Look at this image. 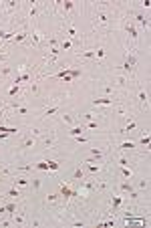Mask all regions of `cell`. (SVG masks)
I'll use <instances>...</instances> for the list:
<instances>
[{
    "instance_id": "50",
    "label": "cell",
    "mask_w": 151,
    "mask_h": 228,
    "mask_svg": "<svg viewBox=\"0 0 151 228\" xmlns=\"http://www.w3.org/2000/svg\"><path fill=\"white\" fill-rule=\"evenodd\" d=\"M6 59H8V55H6V53H0V61H6Z\"/></svg>"
},
{
    "instance_id": "32",
    "label": "cell",
    "mask_w": 151,
    "mask_h": 228,
    "mask_svg": "<svg viewBox=\"0 0 151 228\" xmlns=\"http://www.w3.org/2000/svg\"><path fill=\"white\" fill-rule=\"evenodd\" d=\"M71 46H73V41H71V38H64V41L63 42H60V49H71Z\"/></svg>"
},
{
    "instance_id": "49",
    "label": "cell",
    "mask_w": 151,
    "mask_h": 228,
    "mask_svg": "<svg viewBox=\"0 0 151 228\" xmlns=\"http://www.w3.org/2000/svg\"><path fill=\"white\" fill-rule=\"evenodd\" d=\"M83 117H85V119H89V121H93V117H95V115H93V113H85Z\"/></svg>"
},
{
    "instance_id": "16",
    "label": "cell",
    "mask_w": 151,
    "mask_h": 228,
    "mask_svg": "<svg viewBox=\"0 0 151 228\" xmlns=\"http://www.w3.org/2000/svg\"><path fill=\"white\" fill-rule=\"evenodd\" d=\"M20 8V2H14V0H10V2H6V10L8 12H14Z\"/></svg>"
},
{
    "instance_id": "6",
    "label": "cell",
    "mask_w": 151,
    "mask_h": 228,
    "mask_svg": "<svg viewBox=\"0 0 151 228\" xmlns=\"http://www.w3.org/2000/svg\"><path fill=\"white\" fill-rule=\"evenodd\" d=\"M30 36H32V45H34V46H38V45H40V41H42V34H40V31H38L36 27L32 28V34H30Z\"/></svg>"
},
{
    "instance_id": "28",
    "label": "cell",
    "mask_w": 151,
    "mask_h": 228,
    "mask_svg": "<svg viewBox=\"0 0 151 228\" xmlns=\"http://www.w3.org/2000/svg\"><path fill=\"white\" fill-rule=\"evenodd\" d=\"M135 127H137V123H135V121H129L127 125L123 127V131H121V133H127V131H133V129H135Z\"/></svg>"
},
{
    "instance_id": "27",
    "label": "cell",
    "mask_w": 151,
    "mask_h": 228,
    "mask_svg": "<svg viewBox=\"0 0 151 228\" xmlns=\"http://www.w3.org/2000/svg\"><path fill=\"white\" fill-rule=\"evenodd\" d=\"M10 73H12V67H6V65L0 67V77H8Z\"/></svg>"
},
{
    "instance_id": "26",
    "label": "cell",
    "mask_w": 151,
    "mask_h": 228,
    "mask_svg": "<svg viewBox=\"0 0 151 228\" xmlns=\"http://www.w3.org/2000/svg\"><path fill=\"white\" fill-rule=\"evenodd\" d=\"M91 158H95V160H99V158H103V152L97 148H91Z\"/></svg>"
},
{
    "instance_id": "5",
    "label": "cell",
    "mask_w": 151,
    "mask_h": 228,
    "mask_svg": "<svg viewBox=\"0 0 151 228\" xmlns=\"http://www.w3.org/2000/svg\"><path fill=\"white\" fill-rule=\"evenodd\" d=\"M135 20H137V22H139L143 28H149V18H147L145 14H141V12H135Z\"/></svg>"
},
{
    "instance_id": "40",
    "label": "cell",
    "mask_w": 151,
    "mask_h": 228,
    "mask_svg": "<svg viewBox=\"0 0 151 228\" xmlns=\"http://www.w3.org/2000/svg\"><path fill=\"white\" fill-rule=\"evenodd\" d=\"M14 210H16V204H6V212L8 214H14Z\"/></svg>"
},
{
    "instance_id": "23",
    "label": "cell",
    "mask_w": 151,
    "mask_h": 228,
    "mask_svg": "<svg viewBox=\"0 0 151 228\" xmlns=\"http://www.w3.org/2000/svg\"><path fill=\"white\" fill-rule=\"evenodd\" d=\"M121 204H123V198H121V196H115V198H113V208H111V212H115V210H117Z\"/></svg>"
},
{
    "instance_id": "13",
    "label": "cell",
    "mask_w": 151,
    "mask_h": 228,
    "mask_svg": "<svg viewBox=\"0 0 151 228\" xmlns=\"http://www.w3.org/2000/svg\"><path fill=\"white\" fill-rule=\"evenodd\" d=\"M54 143H57V139H54V135H49L45 137V149H53Z\"/></svg>"
},
{
    "instance_id": "14",
    "label": "cell",
    "mask_w": 151,
    "mask_h": 228,
    "mask_svg": "<svg viewBox=\"0 0 151 228\" xmlns=\"http://www.w3.org/2000/svg\"><path fill=\"white\" fill-rule=\"evenodd\" d=\"M20 107V101H14V99H8V103H6V109H10V111H14L16 113V109Z\"/></svg>"
},
{
    "instance_id": "47",
    "label": "cell",
    "mask_w": 151,
    "mask_h": 228,
    "mask_svg": "<svg viewBox=\"0 0 151 228\" xmlns=\"http://www.w3.org/2000/svg\"><path fill=\"white\" fill-rule=\"evenodd\" d=\"M139 141H141V145H147V143H149V135H143Z\"/></svg>"
},
{
    "instance_id": "35",
    "label": "cell",
    "mask_w": 151,
    "mask_h": 228,
    "mask_svg": "<svg viewBox=\"0 0 151 228\" xmlns=\"http://www.w3.org/2000/svg\"><path fill=\"white\" fill-rule=\"evenodd\" d=\"M30 93H34V95L38 93V83L36 81H30Z\"/></svg>"
},
{
    "instance_id": "1",
    "label": "cell",
    "mask_w": 151,
    "mask_h": 228,
    "mask_svg": "<svg viewBox=\"0 0 151 228\" xmlns=\"http://www.w3.org/2000/svg\"><path fill=\"white\" fill-rule=\"evenodd\" d=\"M111 22V14L107 10H99V12H95V16H93V27L95 28H99V27H107V24Z\"/></svg>"
},
{
    "instance_id": "51",
    "label": "cell",
    "mask_w": 151,
    "mask_h": 228,
    "mask_svg": "<svg viewBox=\"0 0 151 228\" xmlns=\"http://www.w3.org/2000/svg\"><path fill=\"white\" fill-rule=\"evenodd\" d=\"M6 212V206H0V214H4Z\"/></svg>"
},
{
    "instance_id": "2",
    "label": "cell",
    "mask_w": 151,
    "mask_h": 228,
    "mask_svg": "<svg viewBox=\"0 0 151 228\" xmlns=\"http://www.w3.org/2000/svg\"><path fill=\"white\" fill-rule=\"evenodd\" d=\"M125 31H127V34L133 38V41H137L139 38V32H137V28H135V24L129 20V22H125Z\"/></svg>"
},
{
    "instance_id": "30",
    "label": "cell",
    "mask_w": 151,
    "mask_h": 228,
    "mask_svg": "<svg viewBox=\"0 0 151 228\" xmlns=\"http://www.w3.org/2000/svg\"><path fill=\"white\" fill-rule=\"evenodd\" d=\"M135 148V143H133V141H123V143L119 145V149H133Z\"/></svg>"
},
{
    "instance_id": "12",
    "label": "cell",
    "mask_w": 151,
    "mask_h": 228,
    "mask_svg": "<svg viewBox=\"0 0 151 228\" xmlns=\"http://www.w3.org/2000/svg\"><path fill=\"white\" fill-rule=\"evenodd\" d=\"M34 143H36V141H34V137L30 135V137H26V139L20 143V148H22V149H30V148H34Z\"/></svg>"
},
{
    "instance_id": "42",
    "label": "cell",
    "mask_w": 151,
    "mask_h": 228,
    "mask_svg": "<svg viewBox=\"0 0 151 228\" xmlns=\"http://www.w3.org/2000/svg\"><path fill=\"white\" fill-rule=\"evenodd\" d=\"M30 135H40V127H30Z\"/></svg>"
},
{
    "instance_id": "37",
    "label": "cell",
    "mask_w": 151,
    "mask_h": 228,
    "mask_svg": "<svg viewBox=\"0 0 151 228\" xmlns=\"http://www.w3.org/2000/svg\"><path fill=\"white\" fill-rule=\"evenodd\" d=\"M85 129H99V125H97V121H89L87 125H85Z\"/></svg>"
},
{
    "instance_id": "38",
    "label": "cell",
    "mask_w": 151,
    "mask_h": 228,
    "mask_svg": "<svg viewBox=\"0 0 151 228\" xmlns=\"http://www.w3.org/2000/svg\"><path fill=\"white\" fill-rule=\"evenodd\" d=\"M49 170H59V162L49 160Z\"/></svg>"
},
{
    "instance_id": "25",
    "label": "cell",
    "mask_w": 151,
    "mask_h": 228,
    "mask_svg": "<svg viewBox=\"0 0 151 228\" xmlns=\"http://www.w3.org/2000/svg\"><path fill=\"white\" fill-rule=\"evenodd\" d=\"M103 91L107 93V97H111L115 93V85H103Z\"/></svg>"
},
{
    "instance_id": "10",
    "label": "cell",
    "mask_w": 151,
    "mask_h": 228,
    "mask_svg": "<svg viewBox=\"0 0 151 228\" xmlns=\"http://www.w3.org/2000/svg\"><path fill=\"white\" fill-rule=\"evenodd\" d=\"M20 93V85H16V83H12L10 85V89H8V99H14L16 95Z\"/></svg>"
},
{
    "instance_id": "31",
    "label": "cell",
    "mask_w": 151,
    "mask_h": 228,
    "mask_svg": "<svg viewBox=\"0 0 151 228\" xmlns=\"http://www.w3.org/2000/svg\"><path fill=\"white\" fill-rule=\"evenodd\" d=\"M87 170L91 172V174H97V172L101 170V167H99V166H95V162H91V163H87Z\"/></svg>"
},
{
    "instance_id": "9",
    "label": "cell",
    "mask_w": 151,
    "mask_h": 228,
    "mask_svg": "<svg viewBox=\"0 0 151 228\" xmlns=\"http://www.w3.org/2000/svg\"><path fill=\"white\" fill-rule=\"evenodd\" d=\"M60 194L64 196V200H68V198H71V196H75V192L71 190V186H67V184H63V186H60Z\"/></svg>"
},
{
    "instance_id": "8",
    "label": "cell",
    "mask_w": 151,
    "mask_h": 228,
    "mask_svg": "<svg viewBox=\"0 0 151 228\" xmlns=\"http://www.w3.org/2000/svg\"><path fill=\"white\" fill-rule=\"evenodd\" d=\"M93 103L95 105H113V99L111 97H97V99H93Z\"/></svg>"
},
{
    "instance_id": "45",
    "label": "cell",
    "mask_w": 151,
    "mask_h": 228,
    "mask_svg": "<svg viewBox=\"0 0 151 228\" xmlns=\"http://www.w3.org/2000/svg\"><path fill=\"white\" fill-rule=\"evenodd\" d=\"M57 111H59V105H57V107H50V109H46L45 115H53V113H57Z\"/></svg>"
},
{
    "instance_id": "4",
    "label": "cell",
    "mask_w": 151,
    "mask_h": 228,
    "mask_svg": "<svg viewBox=\"0 0 151 228\" xmlns=\"http://www.w3.org/2000/svg\"><path fill=\"white\" fill-rule=\"evenodd\" d=\"M115 83H117L121 89H125V87H127V83H129V77L123 75V73H119V75L115 77Z\"/></svg>"
},
{
    "instance_id": "22",
    "label": "cell",
    "mask_w": 151,
    "mask_h": 228,
    "mask_svg": "<svg viewBox=\"0 0 151 228\" xmlns=\"http://www.w3.org/2000/svg\"><path fill=\"white\" fill-rule=\"evenodd\" d=\"M36 14H38V2H32V6H30V10H28V16L34 18Z\"/></svg>"
},
{
    "instance_id": "11",
    "label": "cell",
    "mask_w": 151,
    "mask_h": 228,
    "mask_svg": "<svg viewBox=\"0 0 151 228\" xmlns=\"http://www.w3.org/2000/svg\"><path fill=\"white\" fill-rule=\"evenodd\" d=\"M115 115L117 117H129V111L125 105H117V109H115Z\"/></svg>"
},
{
    "instance_id": "34",
    "label": "cell",
    "mask_w": 151,
    "mask_h": 228,
    "mask_svg": "<svg viewBox=\"0 0 151 228\" xmlns=\"http://www.w3.org/2000/svg\"><path fill=\"white\" fill-rule=\"evenodd\" d=\"M36 170H45V172H49V162H40V163H36Z\"/></svg>"
},
{
    "instance_id": "36",
    "label": "cell",
    "mask_w": 151,
    "mask_h": 228,
    "mask_svg": "<svg viewBox=\"0 0 151 228\" xmlns=\"http://www.w3.org/2000/svg\"><path fill=\"white\" fill-rule=\"evenodd\" d=\"M127 166H129V160L121 156V158H119V167H127Z\"/></svg>"
},
{
    "instance_id": "48",
    "label": "cell",
    "mask_w": 151,
    "mask_h": 228,
    "mask_svg": "<svg viewBox=\"0 0 151 228\" xmlns=\"http://www.w3.org/2000/svg\"><path fill=\"white\" fill-rule=\"evenodd\" d=\"M71 224H73V226H75V228H83V222H81V220H73V222H71Z\"/></svg>"
},
{
    "instance_id": "44",
    "label": "cell",
    "mask_w": 151,
    "mask_h": 228,
    "mask_svg": "<svg viewBox=\"0 0 151 228\" xmlns=\"http://www.w3.org/2000/svg\"><path fill=\"white\" fill-rule=\"evenodd\" d=\"M32 186H34V190H38V188H40V180H38V178H32Z\"/></svg>"
},
{
    "instance_id": "46",
    "label": "cell",
    "mask_w": 151,
    "mask_h": 228,
    "mask_svg": "<svg viewBox=\"0 0 151 228\" xmlns=\"http://www.w3.org/2000/svg\"><path fill=\"white\" fill-rule=\"evenodd\" d=\"M63 121H64V123H73V117H71V115H64V113H63Z\"/></svg>"
},
{
    "instance_id": "20",
    "label": "cell",
    "mask_w": 151,
    "mask_h": 228,
    "mask_svg": "<svg viewBox=\"0 0 151 228\" xmlns=\"http://www.w3.org/2000/svg\"><path fill=\"white\" fill-rule=\"evenodd\" d=\"M60 4V2H59ZM60 6H63V12H71L73 8H75V2H71V0H67V2H63L60 4Z\"/></svg>"
},
{
    "instance_id": "24",
    "label": "cell",
    "mask_w": 151,
    "mask_h": 228,
    "mask_svg": "<svg viewBox=\"0 0 151 228\" xmlns=\"http://www.w3.org/2000/svg\"><path fill=\"white\" fill-rule=\"evenodd\" d=\"M121 176L129 180V178H131V176H133V170H131V167H129V166H127V167H121Z\"/></svg>"
},
{
    "instance_id": "3",
    "label": "cell",
    "mask_w": 151,
    "mask_h": 228,
    "mask_svg": "<svg viewBox=\"0 0 151 228\" xmlns=\"http://www.w3.org/2000/svg\"><path fill=\"white\" fill-rule=\"evenodd\" d=\"M119 190L121 192H129V194H131V192H133V184L129 182L127 178H123V180H121V184H119Z\"/></svg>"
},
{
    "instance_id": "18",
    "label": "cell",
    "mask_w": 151,
    "mask_h": 228,
    "mask_svg": "<svg viewBox=\"0 0 151 228\" xmlns=\"http://www.w3.org/2000/svg\"><path fill=\"white\" fill-rule=\"evenodd\" d=\"M73 178H75L77 182L85 180V172H83V167H77V170H75V174H73Z\"/></svg>"
},
{
    "instance_id": "39",
    "label": "cell",
    "mask_w": 151,
    "mask_h": 228,
    "mask_svg": "<svg viewBox=\"0 0 151 228\" xmlns=\"http://www.w3.org/2000/svg\"><path fill=\"white\" fill-rule=\"evenodd\" d=\"M57 200H59V194H49V196H46V202H50V204L57 202Z\"/></svg>"
},
{
    "instance_id": "52",
    "label": "cell",
    "mask_w": 151,
    "mask_h": 228,
    "mask_svg": "<svg viewBox=\"0 0 151 228\" xmlns=\"http://www.w3.org/2000/svg\"><path fill=\"white\" fill-rule=\"evenodd\" d=\"M2 117H4V109L0 107V121H2Z\"/></svg>"
},
{
    "instance_id": "33",
    "label": "cell",
    "mask_w": 151,
    "mask_h": 228,
    "mask_svg": "<svg viewBox=\"0 0 151 228\" xmlns=\"http://www.w3.org/2000/svg\"><path fill=\"white\" fill-rule=\"evenodd\" d=\"M67 32H68V36H71V38L77 36V28L73 27V24H68V27H67Z\"/></svg>"
},
{
    "instance_id": "21",
    "label": "cell",
    "mask_w": 151,
    "mask_h": 228,
    "mask_svg": "<svg viewBox=\"0 0 151 228\" xmlns=\"http://www.w3.org/2000/svg\"><path fill=\"white\" fill-rule=\"evenodd\" d=\"M79 57H83V59H97V57H95V51H79Z\"/></svg>"
},
{
    "instance_id": "53",
    "label": "cell",
    "mask_w": 151,
    "mask_h": 228,
    "mask_svg": "<svg viewBox=\"0 0 151 228\" xmlns=\"http://www.w3.org/2000/svg\"><path fill=\"white\" fill-rule=\"evenodd\" d=\"M2 182H4V176H2V174H0V184H2Z\"/></svg>"
},
{
    "instance_id": "15",
    "label": "cell",
    "mask_w": 151,
    "mask_h": 228,
    "mask_svg": "<svg viewBox=\"0 0 151 228\" xmlns=\"http://www.w3.org/2000/svg\"><path fill=\"white\" fill-rule=\"evenodd\" d=\"M12 224H16V226H22L24 224V212H18L14 218H12Z\"/></svg>"
},
{
    "instance_id": "41",
    "label": "cell",
    "mask_w": 151,
    "mask_h": 228,
    "mask_svg": "<svg viewBox=\"0 0 151 228\" xmlns=\"http://www.w3.org/2000/svg\"><path fill=\"white\" fill-rule=\"evenodd\" d=\"M16 113H20V115H28V109H26V107H22V105H20L18 109H16Z\"/></svg>"
},
{
    "instance_id": "29",
    "label": "cell",
    "mask_w": 151,
    "mask_h": 228,
    "mask_svg": "<svg viewBox=\"0 0 151 228\" xmlns=\"http://www.w3.org/2000/svg\"><path fill=\"white\" fill-rule=\"evenodd\" d=\"M6 196H10V198H18L20 192L16 190V186H14V188H10V190H6Z\"/></svg>"
},
{
    "instance_id": "7",
    "label": "cell",
    "mask_w": 151,
    "mask_h": 228,
    "mask_svg": "<svg viewBox=\"0 0 151 228\" xmlns=\"http://www.w3.org/2000/svg\"><path fill=\"white\" fill-rule=\"evenodd\" d=\"M137 99H139V103H141L143 107H147V93L143 91V87L137 89Z\"/></svg>"
},
{
    "instance_id": "17",
    "label": "cell",
    "mask_w": 151,
    "mask_h": 228,
    "mask_svg": "<svg viewBox=\"0 0 151 228\" xmlns=\"http://www.w3.org/2000/svg\"><path fill=\"white\" fill-rule=\"evenodd\" d=\"M83 131H85V127H83V125H77V127H73V129L68 131V135L77 137V135H83Z\"/></svg>"
},
{
    "instance_id": "19",
    "label": "cell",
    "mask_w": 151,
    "mask_h": 228,
    "mask_svg": "<svg viewBox=\"0 0 151 228\" xmlns=\"http://www.w3.org/2000/svg\"><path fill=\"white\" fill-rule=\"evenodd\" d=\"M14 186H28V178H24V176L14 178Z\"/></svg>"
},
{
    "instance_id": "43",
    "label": "cell",
    "mask_w": 151,
    "mask_h": 228,
    "mask_svg": "<svg viewBox=\"0 0 151 228\" xmlns=\"http://www.w3.org/2000/svg\"><path fill=\"white\" fill-rule=\"evenodd\" d=\"M18 170H22V172H32L34 166H18Z\"/></svg>"
}]
</instances>
